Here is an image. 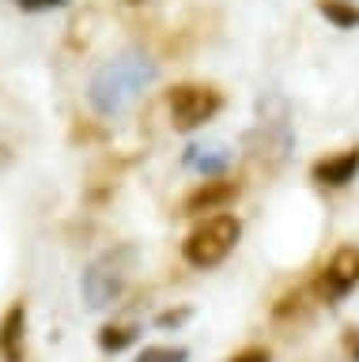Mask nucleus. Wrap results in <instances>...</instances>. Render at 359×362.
<instances>
[{"label": "nucleus", "mask_w": 359, "mask_h": 362, "mask_svg": "<svg viewBox=\"0 0 359 362\" xmlns=\"http://www.w3.org/2000/svg\"><path fill=\"white\" fill-rule=\"evenodd\" d=\"M155 76H159V68H155V61L148 53L125 49L91 76V83H87V102H91V110L98 117H121V113H129L132 102L155 83Z\"/></svg>", "instance_id": "obj_1"}, {"label": "nucleus", "mask_w": 359, "mask_h": 362, "mask_svg": "<svg viewBox=\"0 0 359 362\" xmlns=\"http://www.w3.org/2000/svg\"><path fill=\"white\" fill-rule=\"evenodd\" d=\"M239 234H242V223L234 219L231 211L205 215V219H200L193 230L186 234V242H182L186 264L189 268H200V272L223 264V260L234 253V245H239Z\"/></svg>", "instance_id": "obj_2"}, {"label": "nucleus", "mask_w": 359, "mask_h": 362, "mask_svg": "<svg viewBox=\"0 0 359 362\" xmlns=\"http://www.w3.org/2000/svg\"><path fill=\"white\" fill-rule=\"evenodd\" d=\"M166 110H171V124L178 132H193L223 110V95L208 83H178L166 95Z\"/></svg>", "instance_id": "obj_3"}, {"label": "nucleus", "mask_w": 359, "mask_h": 362, "mask_svg": "<svg viewBox=\"0 0 359 362\" xmlns=\"http://www.w3.org/2000/svg\"><path fill=\"white\" fill-rule=\"evenodd\" d=\"M125 257H129V249H121V253H103V257H95L91 264H87L84 279H80L87 310H110V305L121 298L125 279H129Z\"/></svg>", "instance_id": "obj_4"}, {"label": "nucleus", "mask_w": 359, "mask_h": 362, "mask_svg": "<svg viewBox=\"0 0 359 362\" xmlns=\"http://www.w3.org/2000/svg\"><path fill=\"white\" fill-rule=\"evenodd\" d=\"M355 287H359V249L341 245L329 260H325V268L318 276V298L325 305H341Z\"/></svg>", "instance_id": "obj_5"}, {"label": "nucleus", "mask_w": 359, "mask_h": 362, "mask_svg": "<svg viewBox=\"0 0 359 362\" xmlns=\"http://www.w3.org/2000/svg\"><path fill=\"white\" fill-rule=\"evenodd\" d=\"M355 174H359V147H344V151L325 155L310 166V177L321 189H344L355 181Z\"/></svg>", "instance_id": "obj_6"}, {"label": "nucleus", "mask_w": 359, "mask_h": 362, "mask_svg": "<svg viewBox=\"0 0 359 362\" xmlns=\"http://www.w3.org/2000/svg\"><path fill=\"white\" fill-rule=\"evenodd\" d=\"M231 158H234V151L227 144H189L182 151V166L189 170V174H197V177L208 181V177H223V174H227Z\"/></svg>", "instance_id": "obj_7"}, {"label": "nucleus", "mask_w": 359, "mask_h": 362, "mask_svg": "<svg viewBox=\"0 0 359 362\" xmlns=\"http://www.w3.org/2000/svg\"><path fill=\"white\" fill-rule=\"evenodd\" d=\"M239 197V185L234 181H223V177H208L205 185H197L193 192L186 197L182 211L186 215H205V211H223L227 204Z\"/></svg>", "instance_id": "obj_8"}, {"label": "nucleus", "mask_w": 359, "mask_h": 362, "mask_svg": "<svg viewBox=\"0 0 359 362\" xmlns=\"http://www.w3.org/2000/svg\"><path fill=\"white\" fill-rule=\"evenodd\" d=\"M27 305L12 302L8 313L0 317V358L4 362H23L27 355Z\"/></svg>", "instance_id": "obj_9"}, {"label": "nucleus", "mask_w": 359, "mask_h": 362, "mask_svg": "<svg viewBox=\"0 0 359 362\" xmlns=\"http://www.w3.org/2000/svg\"><path fill=\"white\" fill-rule=\"evenodd\" d=\"M318 11L336 30H359V4L355 0H318Z\"/></svg>", "instance_id": "obj_10"}, {"label": "nucleus", "mask_w": 359, "mask_h": 362, "mask_svg": "<svg viewBox=\"0 0 359 362\" xmlns=\"http://www.w3.org/2000/svg\"><path fill=\"white\" fill-rule=\"evenodd\" d=\"M140 336V325H106L103 332H98V347L106 351V355H121L125 347L137 344Z\"/></svg>", "instance_id": "obj_11"}, {"label": "nucleus", "mask_w": 359, "mask_h": 362, "mask_svg": "<svg viewBox=\"0 0 359 362\" xmlns=\"http://www.w3.org/2000/svg\"><path fill=\"white\" fill-rule=\"evenodd\" d=\"M132 362H189L186 347H144Z\"/></svg>", "instance_id": "obj_12"}, {"label": "nucleus", "mask_w": 359, "mask_h": 362, "mask_svg": "<svg viewBox=\"0 0 359 362\" xmlns=\"http://www.w3.org/2000/svg\"><path fill=\"white\" fill-rule=\"evenodd\" d=\"M64 4H69V0H16L19 11H57Z\"/></svg>", "instance_id": "obj_13"}, {"label": "nucleus", "mask_w": 359, "mask_h": 362, "mask_svg": "<svg viewBox=\"0 0 359 362\" xmlns=\"http://www.w3.org/2000/svg\"><path fill=\"white\" fill-rule=\"evenodd\" d=\"M227 362H273V355H268V347H242L239 355H231Z\"/></svg>", "instance_id": "obj_14"}, {"label": "nucleus", "mask_w": 359, "mask_h": 362, "mask_svg": "<svg viewBox=\"0 0 359 362\" xmlns=\"http://www.w3.org/2000/svg\"><path fill=\"white\" fill-rule=\"evenodd\" d=\"M189 317V310H178V313H163L159 317V325H178V321H186Z\"/></svg>", "instance_id": "obj_15"}, {"label": "nucleus", "mask_w": 359, "mask_h": 362, "mask_svg": "<svg viewBox=\"0 0 359 362\" xmlns=\"http://www.w3.org/2000/svg\"><path fill=\"white\" fill-rule=\"evenodd\" d=\"M0 163H4V147H0Z\"/></svg>", "instance_id": "obj_16"}, {"label": "nucleus", "mask_w": 359, "mask_h": 362, "mask_svg": "<svg viewBox=\"0 0 359 362\" xmlns=\"http://www.w3.org/2000/svg\"><path fill=\"white\" fill-rule=\"evenodd\" d=\"M129 4H140V0H129Z\"/></svg>", "instance_id": "obj_17"}]
</instances>
